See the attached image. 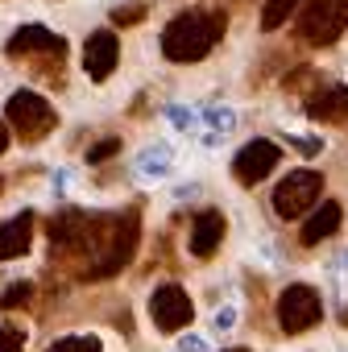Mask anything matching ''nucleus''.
Here are the masks:
<instances>
[{"instance_id": "f257e3e1", "label": "nucleus", "mask_w": 348, "mask_h": 352, "mask_svg": "<svg viewBox=\"0 0 348 352\" xmlns=\"http://www.w3.org/2000/svg\"><path fill=\"white\" fill-rule=\"evenodd\" d=\"M228 17L216 9H187L179 17H170V25L162 30V54L170 63H204L216 42L224 38Z\"/></svg>"}, {"instance_id": "f03ea898", "label": "nucleus", "mask_w": 348, "mask_h": 352, "mask_svg": "<svg viewBox=\"0 0 348 352\" xmlns=\"http://www.w3.org/2000/svg\"><path fill=\"white\" fill-rule=\"evenodd\" d=\"M141 245V216L137 208H124L116 216H100V232H96V249H91V261H87V278L91 282H104V278H116L133 253Z\"/></svg>"}, {"instance_id": "7ed1b4c3", "label": "nucleus", "mask_w": 348, "mask_h": 352, "mask_svg": "<svg viewBox=\"0 0 348 352\" xmlns=\"http://www.w3.org/2000/svg\"><path fill=\"white\" fill-rule=\"evenodd\" d=\"M96 232H100V216H91V212L63 208V212L50 216V245H54V257L58 261L83 257V270H87L91 249H96Z\"/></svg>"}, {"instance_id": "20e7f679", "label": "nucleus", "mask_w": 348, "mask_h": 352, "mask_svg": "<svg viewBox=\"0 0 348 352\" xmlns=\"http://www.w3.org/2000/svg\"><path fill=\"white\" fill-rule=\"evenodd\" d=\"M5 116H9V124H13V133H17L21 141H42V137H50L54 124H58V112L50 108V100L38 96V91H25V87L9 96Z\"/></svg>"}, {"instance_id": "39448f33", "label": "nucleus", "mask_w": 348, "mask_h": 352, "mask_svg": "<svg viewBox=\"0 0 348 352\" xmlns=\"http://www.w3.org/2000/svg\"><path fill=\"white\" fill-rule=\"evenodd\" d=\"M348 30V0H311L298 13V38L307 46H331Z\"/></svg>"}, {"instance_id": "423d86ee", "label": "nucleus", "mask_w": 348, "mask_h": 352, "mask_svg": "<svg viewBox=\"0 0 348 352\" xmlns=\"http://www.w3.org/2000/svg\"><path fill=\"white\" fill-rule=\"evenodd\" d=\"M319 195H323V179L315 170H290L286 179L274 187V212L282 220H298V216H307L319 204Z\"/></svg>"}, {"instance_id": "0eeeda50", "label": "nucleus", "mask_w": 348, "mask_h": 352, "mask_svg": "<svg viewBox=\"0 0 348 352\" xmlns=\"http://www.w3.org/2000/svg\"><path fill=\"white\" fill-rule=\"evenodd\" d=\"M319 315H323V298H319L315 286L294 282V286H286V290L278 294V327H282L286 336H298V331L315 327Z\"/></svg>"}, {"instance_id": "6e6552de", "label": "nucleus", "mask_w": 348, "mask_h": 352, "mask_svg": "<svg viewBox=\"0 0 348 352\" xmlns=\"http://www.w3.org/2000/svg\"><path fill=\"white\" fill-rule=\"evenodd\" d=\"M278 162H282V145H274L270 137H253L232 157V174H237L241 187H257V183H265L270 174L278 170Z\"/></svg>"}, {"instance_id": "1a4fd4ad", "label": "nucleus", "mask_w": 348, "mask_h": 352, "mask_svg": "<svg viewBox=\"0 0 348 352\" xmlns=\"http://www.w3.org/2000/svg\"><path fill=\"white\" fill-rule=\"evenodd\" d=\"M5 54L9 58H54V63H63L67 58V38L63 34H54V30H46V25H21L9 42H5Z\"/></svg>"}, {"instance_id": "9d476101", "label": "nucleus", "mask_w": 348, "mask_h": 352, "mask_svg": "<svg viewBox=\"0 0 348 352\" xmlns=\"http://www.w3.org/2000/svg\"><path fill=\"white\" fill-rule=\"evenodd\" d=\"M149 315H153V327L157 331H183L191 319H195V307H191V294L183 286H157L153 298H149Z\"/></svg>"}, {"instance_id": "9b49d317", "label": "nucleus", "mask_w": 348, "mask_h": 352, "mask_svg": "<svg viewBox=\"0 0 348 352\" xmlns=\"http://www.w3.org/2000/svg\"><path fill=\"white\" fill-rule=\"evenodd\" d=\"M120 63V38L112 30H96L87 42H83V71L91 83H104Z\"/></svg>"}, {"instance_id": "f8f14e48", "label": "nucleus", "mask_w": 348, "mask_h": 352, "mask_svg": "<svg viewBox=\"0 0 348 352\" xmlns=\"http://www.w3.org/2000/svg\"><path fill=\"white\" fill-rule=\"evenodd\" d=\"M224 232H228V220H224V212H216V208H208V212H195V220H191V253H195L199 261H208V257L220 249Z\"/></svg>"}, {"instance_id": "ddd939ff", "label": "nucleus", "mask_w": 348, "mask_h": 352, "mask_svg": "<svg viewBox=\"0 0 348 352\" xmlns=\"http://www.w3.org/2000/svg\"><path fill=\"white\" fill-rule=\"evenodd\" d=\"M307 116L315 124H340V120H348V83L315 87V96L307 100Z\"/></svg>"}, {"instance_id": "4468645a", "label": "nucleus", "mask_w": 348, "mask_h": 352, "mask_svg": "<svg viewBox=\"0 0 348 352\" xmlns=\"http://www.w3.org/2000/svg\"><path fill=\"white\" fill-rule=\"evenodd\" d=\"M340 224H344V208H340L336 199H323V204L311 208L307 220H303V245H319V241L336 236Z\"/></svg>"}, {"instance_id": "2eb2a0df", "label": "nucleus", "mask_w": 348, "mask_h": 352, "mask_svg": "<svg viewBox=\"0 0 348 352\" xmlns=\"http://www.w3.org/2000/svg\"><path fill=\"white\" fill-rule=\"evenodd\" d=\"M30 245H34V212H21L9 224H0V261L25 257Z\"/></svg>"}, {"instance_id": "dca6fc26", "label": "nucleus", "mask_w": 348, "mask_h": 352, "mask_svg": "<svg viewBox=\"0 0 348 352\" xmlns=\"http://www.w3.org/2000/svg\"><path fill=\"white\" fill-rule=\"evenodd\" d=\"M170 170H174V149H170V145L153 141V145H145V149L137 153V179L157 183V179H166Z\"/></svg>"}, {"instance_id": "f3484780", "label": "nucleus", "mask_w": 348, "mask_h": 352, "mask_svg": "<svg viewBox=\"0 0 348 352\" xmlns=\"http://www.w3.org/2000/svg\"><path fill=\"white\" fill-rule=\"evenodd\" d=\"M204 124L212 129L204 141H208V145H216L224 133H232V129H237V112H232L228 104H216V108H208V112H204Z\"/></svg>"}, {"instance_id": "a211bd4d", "label": "nucleus", "mask_w": 348, "mask_h": 352, "mask_svg": "<svg viewBox=\"0 0 348 352\" xmlns=\"http://www.w3.org/2000/svg\"><path fill=\"white\" fill-rule=\"evenodd\" d=\"M298 5H303V0H265V9H261V30H265V34L282 30V25H286V17H290Z\"/></svg>"}, {"instance_id": "6ab92c4d", "label": "nucleus", "mask_w": 348, "mask_h": 352, "mask_svg": "<svg viewBox=\"0 0 348 352\" xmlns=\"http://www.w3.org/2000/svg\"><path fill=\"white\" fill-rule=\"evenodd\" d=\"M145 13H149V5H145V0H120V5H116L108 17H112V25L129 30V25H141V21H145Z\"/></svg>"}, {"instance_id": "aec40b11", "label": "nucleus", "mask_w": 348, "mask_h": 352, "mask_svg": "<svg viewBox=\"0 0 348 352\" xmlns=\"http://www.w3.org/2000/svg\"><path fill=\"white\" fill-rule=\"evenodd\" d=\"M46 352H104V344H100L96 336H63V340H54Z\"/></svg>"}, {"instance_id": "412c9836", "label": "nucleus", "mask_w": 348, "mask_h": 352, "mask_svg": "<svg viewBox=\"0 0 348 352\" xmlns=\"http://www.w3.org/2000/svg\"><path fill=\"white\" fill-rule=\"evenodd\" d=\"M34 298V286L30 282H13L5 294H0V311H17V307H25Z\"/></svg>"}, {"instance_id": "4be33fe9", "label": "nucleus", "mask_w": 348, "mask_h": 352, "mask_svg": "<svg viewBox=\"0 0 348 352\" xmlns=\"http://www.w3.org/2000/svg\"><path fill=\"white\" fill-rule=\"evenodd\" d=\"M166 116H170V124H174V129H183V133H187V129H195V124L204 120V116H199L195 108H187V104H170V108H166Z\"/></svg>"}, {"instance_id": "5701e85b", "label": "nucleus", "mask_w": 348, "mask_h": 352, "mask_svg": "<svg viewBox=\"0 0 348 352\" xmlns=\"http://www.w3.org/2000/svg\"><path fill=\"white\" fill-rule=\"evenodd\" d=\"M116 153H120V137H104V141H96V145L87 149V162L100 166V162H108V157H116Z\"/></svg>"}, {"instance_id": "b1692460", "label": "nucleus", "mask_w": 348, "mask_h": 352, "mask_svg": "<svg viewBox=\"0 0 348 352\" xmlns=\"http://www.w3.org/2000/svg\"><path fill=\"white\" fill-rule=\"evenodd\" d=\"M0 352H25V331L0 327Z\"/></svg>"}, {"instance_id": "393cba45", "label": "nucleus", "mask_w": 348, "mask_h": 352, "mask_svg": "<svg viewBox=\"0 0 348 352\" xmlns=\"http://www.w3.org/2000/svg\"><path fill=\"white\" fill-rule=\"evenodd\" d=\"M311 83H315V71H311V67H298V71L286 79V91H303V87H311Z\"/></svg>"}, {"instance_id": "a878e982", "label": "nucleus", "mask_w": 348, "mask_h": 352, "mask_svg": "<svg viewBox=\"0 0 348 352\" xmlns=\"http://www.w3.org/2000/svg\"><path fill=\"white\" fill-rule=\"evenodd\" d=\"M174 352H208V340L204 336H183L179 344H174Z\"/></svg>"}, {"instance_id": "bb28decb", "label": "nucleus", "mask_w": 348, "mask_h": 352, "mask_svg": "<svg viewBox=\"0 0 348 352\" xmlns=\"http://www.w3.org/2000/svg\"><path fill=\"white\" fill-rule=\"evenodd\" d=\"M294 149H298L303 157H315V153L323 149V141H319V137H294Z\"/></svg>"}, {"instance_id": "cd10ccee", "label": "nucleus", "mask_w": 348, "mask_h": 352, "mask_svg": "<svg viewBox=\"0 0 348 352\" xmlns=\"http://www.w3.org/2000/svg\"><path fill=\"white\" fill-rule=\"evenodd\" d=\"M232 323H237V307H220V311H216V319H212V327H216V331H228Z\"/></svg>"}, {"instance_id": "c85d7f7f", "label": "nucleus", "mask_w": 348, "mask_h": 352, "mask_svg": "<svg viewBox=\"0 0 348 352\" xmlns=\"http://www.w3.org/2000/svg\"><path fill=\"white\" fill-rule=\"evenodd\" d=\"M5 149H9V124L0 120V153H5Z\"/></svg>"}, {"instance_id": "c756f323", "label": "nucleus", "mask_w": 348, "mask_h": 352, "mask_svg": "<svg viewBox=\"0 0 348 352\" xmlns=\"http://www.w3.org/2000/svg\"><path fill=\"white\" fill-rule=\"evenodd\" d=\"M340 323H344V327H348V302H344V311H340Z\"/></svg>"}, {"instance_id": "7c9ffc66", "label": "nucleus", "mask_w": 348, "mask_h": 352, "mask_svg": "<svg viewBox=\"0 0 348 352\" xmlns=\"http://www.w3.org/2000/svg\"><path fill=\"white\" fill-rule=\"evenodd\" d=\"M228 352H249V348H228Z\"/></svg>"}, {"instance_id": "2f4dec72", "label": "nucleus", "mask_w": 348, "mask_h": 352, "mask_svg": "<svg viewBox=\"0 0 348 352\" xmlns=\"http://www.w3.org/2000/svg\"><path fill=\"white\" fill-rule=\"evenodd\" d=\"M340 261H344V265H348V253H344V257H340Z\"/></svg>"}, {"instance_id": "473e14b6", "label": "nucleus", "mask_w": 348, "mask_h": 352, "mask_svg": "<svg viewBox=\"0 0 348 352\" xmlns=\"http://www.w3.org/2000/svg\"><path fill=\"white\" fill-rule=\"evenodd\" d=\"M0 191H5V179H0Z\"/></svg>"}]
</instances>
